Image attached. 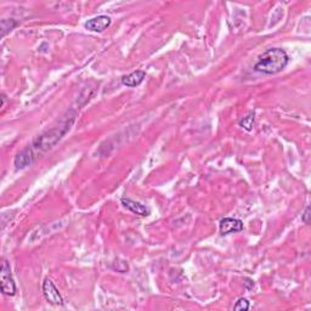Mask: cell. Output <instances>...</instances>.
<instances>
[{
    "mask_svg": "<svg viewBox=\"0 0 311 311\" xmlns=\"http://www.w3.org/2000/svg\"><path fill=\"white\" fill-rule=\"evenodd\" d=\"M75 117L76 113L68 114V117H66L57 127L45 131L44 134L38 136L37 139L32 142L30 146H28V149L32 151L35 159H37L40 155L45 154V152H48L49 150H52V147L67 134V131L71 129L73 122H75Z\"/></svg>",
    "mask_w": 311,
    "mask_h": 311,
    "instance_id": "cell-1",
    "label": "cell"
},
{
    "mask_svg": "<svg viewBox=\"0 0 311 311\" xmlns=\"http://www.w3.org/2000/svg\"><path fill=\"white\" fill-rule=\"evenodd\" d=\"M289 62L287 52L281 48H272L259 56L258 62L254 65V70L264 75H276L285 70Z\"/></svg>",
    "mask_w": 311,
    "mask_h": 311,
    "instance_id": "cell-2",
    "label": "cell"
},
{
    "mask_svg": "<svg viewBox=\"0 0 311 311\" xmlns=\"http://www.w3.org/2000/svg\"><path fill=\"white\" fill-rule=\"evenodd\" d=\"M0 285H1V292L5 295H15L16 293V285H15L14 279H12L11 270L7 261H2L1 269H0Z\"/></svg>",
    "mask_w": 311,
    "mask_h": 311,
    "instance_id": "cell-3",
    "label": "cell"
},
{
    "mask_svg": "<svg viewBox=\"0 0 311 311\" xmlns=\"http://www.w3.org/2000/svg\"><path fill=\"white\" fill-rule=\"evenodd\" d=\"M43 293H44V297L50 304L52 305H62L63 304V299L61 297L60 292L56 288V285L52 280L47 279L43 284Z\"/></svg>",
    "mask_w": 311,
    "mask_h": 311,
    "instance_id": "cell-4",
    "label": "cell"
},
{
    "mask_svg": "<svg viewBox=\"0 0 311 311\" xmlns=\"http://www.w3.org/2000/svg\"><path fill=\"white\" fill-rule=\"evenodd\" d=\"M111 17L106 16V15H100V16L88 20L85 24V28L90 32L100 33L111 26Z\"/></svg>",
    "mask_w": 311,
    "mask_h": 311,
    "instance_id": "cell-5",
    "label": "cell"
},
{
    "mask_svg": "<svg viewBox=\"0 0 311 311\" xmlns=\"http://www.w3.org/2000/svg\"><path fill=\"white\" fill-rule=\"evenodd\" d=\"M219 228H220V233L225 236V234L239 233L243 230V223L239 219L224 218L219 224Z\"/></svg>",
    "mask_w": 311,
    "mask_h": 311,
    "instance_id": "cell-6",
    "label": "cell"
},
{
    "mask_svg": "<svg viewBox=\"0 0 311 311\" xmlns=\"http://www.w3.org/2000/svg\"><path fill=\"white\" fill-rule=\"evenodd\" d=\"M34 160L35 157L33 156L32 151L27 147V149H25L24 151H21L16 156V158H15V167H16V169H25L28 165L32 164Z\"/></svg>",
    "mask_w": 311,
    "mask_h": 311,
    "instance_id": "cell-7",
    "label": "cell"
},
{
    "mask_svg": "<svg viewBox=\"0 0 311 311\" xmlns=\"http://www.w3.org/2000/svg\"><path fill=\"white\" fill-rule=\"evenodd\" d=\"M122 205L124 206L128 210L131 211V213L137 214V215L141 216H146L149 215L150 210L146 206L141 205L139 202H135V201L130 200V198H122Z\"/></svg>",
    "mask_w": 311,
    "mask_h": 311,
    "instance_id": "cell-8",
    "label": "cell"
},
{
    "mask_svg": "<svg viewBox=\"0 0 311 311\" xmlns=\"http://www.w3.org/2000/svg\"><path fill=\"white\" fill-rule=\"evenodd\" d=\"M145 78H146L145 71H135V72L130 73L129 76H124L122 78V83H123V85L129 86V88H134V86L140 85Z\"/></svg>",
    "mask_w": 311,
    "mask_h": 311,
    "instance_id": "cell-9",
    "label": "cell"
},
{
    "mask_svg": "<svg viewBox=\"0 0 311 311\" xmlns=\"http://www.w3.org/2000/svg\"><path fill=\"white\" fill-rule=\"evenodd\" d=\"M17 26V22L15 20H1V37H5L7 32L14 29Z\"/></svg>",
    "mask_w": 311,
    "mask_h": 311,
    "instance_id": "cell-10",
    "label": "cell"
},
{
    "mask_svg": "<svg viewBox=\"0 0 311 311\" xmlns=\"http://www.w3.org/2000/svg\"><path fill=\"white\" fill-rule=\"evenodd\" d=\"M241 127L242 128H244L246 130H248V131H251L252 129H253V126H254V116L253 114H249L248 117H246V118H243L241 121Z\"/></svg>",
    "mask_w": 311,
    "mask_h": 311,
    "instance_id": "cell-11",
    "label": "cell"
},
{
    "mask_svg": "<svg viewBox=\"0 0 311 311\" xmlns=\"http://www.w3.org/2000/svg\"><path fill=\"white\" fill-rule=\"evenodd\" d=\"M249 307H251V305H249L248 300L244 299V298H241V299H239L238 302H237L236 304H234L233 310H236V311H239V310H248Z\"/></svg>",
    "mask_w": 311,
    "mask_h": 311,
    "instance_id": "cell-12",
    "label": "cell"
},
{
    "mask_svg": "<svg viewBox=\"0 0 311 311\" xmlns=\"http://www.w3.org/2000/svg\"><path fill=\"white\" fill-rule=\"evenodd\" d=\"M309 216H310V207H307V209H305V213L303 214V221H304L305 224H309L310 220H309Z\"/></svg>",
    "mask_w": 311,
    "mask_h": 311,
    "instance_id": "cell-13",
    "label": "cell"
}]
</instances>
